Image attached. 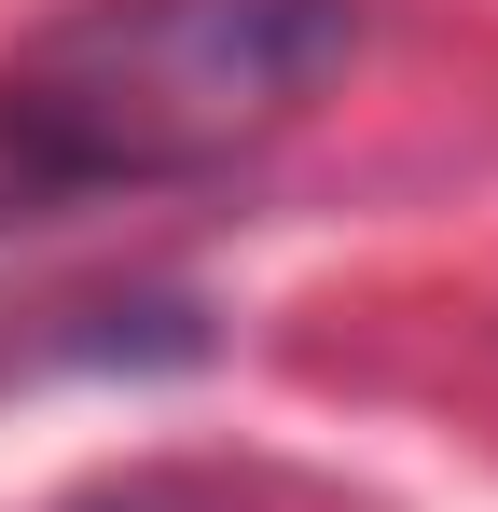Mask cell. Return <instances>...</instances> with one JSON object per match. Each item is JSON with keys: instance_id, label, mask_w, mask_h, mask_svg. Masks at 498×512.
Wrapping results in <instances>:
<instances>
[{"instance_id": "cell-1", "label": "cell", "mask_w": 498, "mask_h": 512, "mask_svg": "<svg viewBox=\"0 0 498 512\" xmlns=\"http://www.w3.org/2000/svg\"><path fill=\"white\" fill-rule=\"evenodd\" d=\"M360 56V0H70L0 70V153L42 194H166L263 153Z\"/></svg>"}]
</instances>
